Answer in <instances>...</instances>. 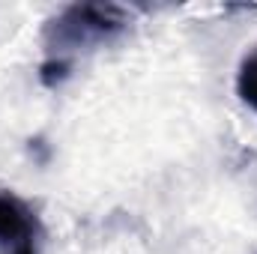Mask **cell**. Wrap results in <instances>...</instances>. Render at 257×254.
Wrapping results in <instances>:
<instances>
[{"instance_id":"cell-1","label":"cell","mask_w":257,"mask_h":254,"mask_svg":"<svg viewBox=\"0 0 257 254\" xmlns=\"http://www.w3.org/2000/svg\"><path fill=\"white\" fill-rule=\"evenodd\" d=\"M128 27V12L114 3H75L48 24V57L69 60V54L81 45H99L114 39Z\"/></svg>"},{"instance_id":"cell-2","label":"cell","mask_w":257,"mask_h":254,"mask_svg":"<svg viewBox=\"0 0 257 254\" xmlns=\"http://www.w3.org/2000/svg\"><path fill=\"white\" fill-rule=\"evenodd\" d=\"M42 221L15 191H0V254H39Z\"/></svg>"},{"instance_id":"cell-3","label":"cell","mask_w":257,"mask_h":254,"mask_svg":"<svg viewBox=\"0 0 257 254\" xmlns=\"http://www.w3.org/2000/svg\"><path fill=\"white\" fill-rule=\"evenodd\" d=\"M236 96L257 114V48L248 51L236 69Z\"/></svg>"},{"instance_id":"cell-4","label":"cell","mask_w":257,"mask_h":254,"mask_svg":"<svg viewBox=\"0 0 257 254\" xmlns=\"http://www.w3.org/2000/svg\"><path fill=\"white\" fill-rule=\"evenodd\" d=\"M69 69H72V60H57V57H48L42 69H39V78L45 87H57L69 78Z\"/></svg>"}]
</instances>
